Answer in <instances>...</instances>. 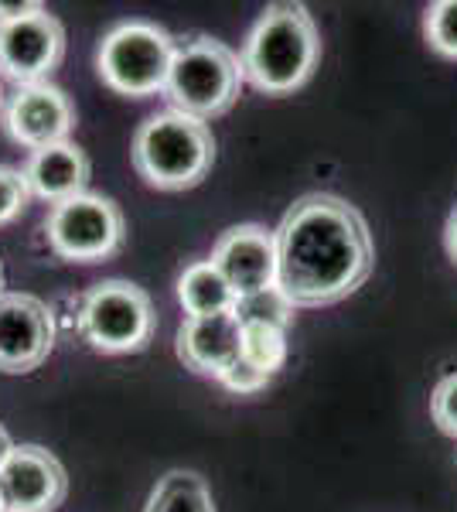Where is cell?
<instances>
[{
	"label": "cell",
	"mask_w": 457,
	"mask_h": 512,
	"mask_svg": "<svg viewBox=\"0 0 457 512\" xmlns=\"http://www.w3.org/2000/svg\"><path fill=\"white\" fill-rule=\"evenodd\" d=\"M273 239L277 287L294 308L345 301L369 280L376 263V246L362 212L328 192L297 198Z\"/></svg>",
	"instance_id": "1"
},
{
	"label": "cell",
	"mask_w": 457,
	"mask_h": 512,
	"mask_svg": "<svg viewBox=\"0 0 457 512\" xmlns=\"http://www.w3.org/2000/svg\"><path fill=\"white\" fill-rule=\"evenodd\" d=\"M321 35L304 4H270L243 45V72L267 96H287L314 76Z\"/></svg>",
	"instance_id": "2"
},
{
	"label": "cell",
	"mask_w": 457,
	"mask_h": 512,
	"mask_svg": "<svg viewBox=\"0 0 457 512\" xmlns=\"http://www.w3.org/2000/svg\"><path fill=\"white\" fill-rule=\"evenodd\" d=\"M134 168L157 192H185L209 178L215 164V137L209 123L178 110L147 117L134 137Z\"/></svg>",
	"instance_id": "3"
},
{
	"label": "cell",
	"mask_w": 457,
	"mask_h": 512,
	"mask_svg": "<svg viewBox=\"0 0 457 512\" xmlns=\"http://www.w3.org/2000/svg\"><path fill=\"white\" fill-rule=\"evenodd\" d=\"M243 82V59L229 45L202 35L178 45L164 93L178 113L209 123L236 106Z\"/></svg>",
	"instance_id": "4"
},
{
	"label": "cell",
	"mask_w": 457,
	"mask_h": 512,
	"mask_svg": "<svg viewBox=\"0 0 457 512\" xmlns=\"http://www.w3.org/2000/svg\"><path fill=\"white\" fill-rule=\"evenodd\" d=\"M174 52L178 45L164 28L151 21H127L116 24L103 38L96 52V69L113 93L147 99L168 89Z\"/></svg>",
	"instance_id": "5"
},
{
	"label": "cell",
	"mask_w": 457,
	"mask_h": 512,
	"mask_svg": "<svg viewBox=\"0 0 457 512\" xmlns=\"http://www.w3.org/2000/svg\"><path fill=\"white\" fill-rule=\"evenodd\" d=\"M157 315L144 287L130 280H103L79 308V332L96 352L127 355L144 352L154 338Z\"/></svg>",
	"instance_id": "6"
},
{
	"label": "cell",
	"mask_w": 457,
	"mask_h": 512,
	"mask_svg": "<svg viewBox=\"0 0 457 512\" xmlns=\"http://www.w3.org/2000/svg\"><path fill=\"white\" fill-rule=\"evenodd\" d=\"M45 236L55 256L69 263H103L123 250L127 219L120 205L106 195H76L52 205L45 219Z\"/></svg>",
	"instance_id": "7"
},
{
	"label": "cell",
	"mask_w": 457,
	"mask_h": 512,
	"mask_svg": "<svg viewBox=\"0 0 457 512\" xmlns=\"http://www.w3.org/2000/svg\"><path fill=\"white\" fill-rule=\"evenodd\" d=\"M0 117H4L7 137L14 144L28 147L31 154L65 144L72 130H76V106L65 96V89L52 86V82L18 86Z\"/></svg>",
	"instance_id": "8"
},
{
	"label": "cell",
	"mask_w": 457,
	"mask_h": 512,
	"mask_svg": "<svg viewBox=\"0 0 457 512\" xmlns=\"http://www.w3.org/2000/svg\"><path fill=\"white\" fill-rule=\"evenodd\" d=\"M65 59V28L55 14L41 11L24 21L0 24V76L18 86L48 82Z\"/></svg>",
	"instance_id": "9"
},
{
	"label": "cell",
	"mask_w": 457,
	"mask_h": 512,
	"mask_svg": "<svg viewBox=\"0 0 457 512\" xmlns=\"http://www.w3.org/2000/svg\"><path fill=\"white\" fill-rule=\"evenodd\" d=\"M55 349V315L35 294H0V373L38 369Z\"/></svg>",
	"instance_id": "10"
},
{
	"label": "cell",
	"mask_w": 457,
	"mask_h": 512,
	"mask_svg": "<svg viewBox=\"0 0 457 512\" xmlns=\"http://www.w3.org/2000/svg\"><path fill=\"white\" fill-rule=\"evenodd\" d=\"M69 492L62 461L38 444H14L0 465V495L7 512H52Z\"/></svg>",
	"instance_id": "11"
},
{
	"label": "cell",
	"mask_w": 457,
	"mask_h": 512,
	"mask_svg": "<svg viewBox=\"0 0 457 512\" xmlns=\"http://www.w3.org/2000/svg\"><path fill=\"white\" fill-rule=\"evenodd\" d=\"M212 263L236 291V301L277 287V239L256 222L232 226L215 239Z\"/></svg>",
	"instance_id": "12"
},
{
	"label": "cell",
	"mask_w": 457,
	"mask_h": 512,
	"mask_svg": "<svg viewBox=\"0 0 457 512\" xmlns=\"http://www.w3.org/2000/svg\"><path fill=\"white\" fill-rule=\"evenodd\" d=\"M178 359L185 369L198 376L222 379L229 366H236L243 355V325H239L236 311H222L209 318H185L178 328Z\"/></svg>",
	"instance_id": "13"
},
{
	"label": "cell",
	"mask_w": 457,
	"mask_h": 512,
	"mask_svg": "<svg viewBox=\"0 0 457 512\" xmlns=\"http://www.w3.org/2000/svg\"><path fill=\"white\" fill-rule=\"evenodd\" d=\"M89 175H93L89 154L79 144H72V140L35 151L28 164H24V178H28L31 195L45 198L48 205H62L76 195H86Z\"/></svg>",
	"instance_id": "14"
},
{
	"label": "cell",
	"mask_w": 457,
	"mask_h": 512,
	"mask_svg": "<svg viewBox=\"0 0 457 512\" xmlns=\"http://www.w3.org/2000/svg\"><path fill=\"white\" fill-rule=\"evenodd\" d=\"M178 301L188 318H209L236 308V291L229 280L215 270L212 260H198L178 277Z\"/></svg>",
	"instance_id": "15"
},
{
	"label": "cell",
	"mask_w": 457,
	"mask_h": 512,
	"mask_svg": "<svg viewBox=\"0 0 457 512\" xmlns=\"http://www.w3.org/2000/svg\"><path fill=\"white\" fill-rule=\"evenodd\" d=\"M144 512H215V502L202 475L168 472L154 485Z\"/></svg>",
	"instance_id": "16"
},
{
	"label": "cell",
	"mask_w": 457,
	"mask_h": 512,
	"mask_svg": "<svg viewBox=\"0 0 457 512\" xmlns=\"http://www.w3.org/2000/svg\"><path fill=\"white\" fill-rule=\"evenodd\" d=\"M243 359L273 379V373L287 362V335L273 325H243Z\"/></svg>",
	"instance_id": "17"
},
{
	"label": "cell",
	"mask_w": 457,
	"mask_h": 512,
	"mask_svg": "<svg viewBox=\"0 0 457 512\" xmlns=\"http://www.w3.org/2000/svg\"><path fill=\"white\" fill-rule=\"evenodd\" d=\"M236 318L243 325H273L280 332H287L290 318H294V304L280 294V287H267L260 294H249V297H239L236 301Z\"/></svg>",
	"instance_id": "18"
},
{
	"label": "cell",
	"mask_w": 457,
	"mask_h": 512,
	"mask_svg": "<svg viewBox=\"0 0 457 512\" xmlns=\"http://www.w3.org/2000/svg\"><path fill=\"white\" fill-rule=\"evenodd\" d=\"M423 38L437 55L457 62V0H437L423 14Z\"/></svg>",
	"instance_id": "19"
},
{
	"label": "cell",
	"mask_w": 457,
	"mask_h": 512,
	"mask_svg": "<svg viewBox=\"0 0 457 512\" xmlns=\"http://www.w3.org/2000/svg\"><path fill=\"white\" fill-rule=\"evenodd\" d=\"M28 202H31V188H28L24 171L0 164V226L18 219L21 212L28 209Z\"/></svg>",
	"instance_id": "20"
},
{
	"label": "cell",
	"mask_w": 457,
	"mask_h": 512,
	"mask_svg": "<svg viewBox=\"0 0 457 512\" xmlns=\"http://www.w3.org/2000/svg\"><path fill=\"white\" fill-rule=\"evenodd\" d=\"M430 417H434L440 434H447L457 441V373L444 376L434 386V396H430Z\"/></svg>",
	"instance_id": "21"
},
{
	"label": "cell",
	"mask_w": 457,
	"mask_h": 512,
	"mask_svg": "<svg viewBox=\"0 0 457 512\" xmlns=\"http://www.w3.org/2000/svg\"><path fill=\"white\" fill-rule=\"evenodd\" d=\"M222 386H226L229 393H260L263 386H270V376H263L260 369H253L249 366V362L243 359V355H239V362L236 366H229L226 373H222V379H219Z\"/></svg>",
	"instance_id": "22"
},
{
	"label": "cell",
	"mask_w": 457,
	"mask_h": 512,
	"mask_svg": "<svg viewBox=\"0 0 457 512\" xmlns=\"http://www.w3.org/2000/svg\"><path fill=\"white\" fill-rule=\"evenodd\" d=\"M41 11H48V7L38 4V0H21V4H4V0H0V24L24 21V18H31V14H41Z\"/></svg>",
	"instance_id": "23"
},
{
	"label": "cell",
	"mask_w": 457,
	"mask_h": 512,
	"mask_svg": "<svg viewBox=\"0 0 457 512\" xmlns=\"http://www.w3.org/2000/svg\"><path fill=\"white\" fill-rule=\"evenodd\" d=\"M444 250H447V256L457 263V209L447 216V226H444Z\"/></svg>",
	"instance_id": "24"
},
{
	"label": "cell",
	"mask_w": 457,
	"mask_h": 512,
	"mask_svg": "<svg viewBox=\"0 0 457 512\" xmlns=\"http://www.w3.org/2000/svg\"><path fill=\"white\" fill-rule=\"evenodd\" d=\"M11 451H14L11 437H7V431H4V427H0V465H4V461H7V454H11Z\"/></svg>",
	"instance_id": "25"
},
{
	"label": "cell",
	"mask_w": 457,
	"mask_h": 512,
	"mask_svg": "<svg viewBox=\"0 0 457 512\" xmlns=\"http://www.w3.org/2000/svg\"><path fill=\"white\" fill-rule=\"evenodd\" d=\"M0 294H4V267H0Z\"/></svg>",
	"instance_id": "26"
},
{
	"label": "cell",
	"mask_w": 457,
	"mask_h": 512,
	"mask_svg": "<svg viewBox=\"0 0 457 512\" xmlns=\"http://www.w3.org/2000/svg\"><path fill=\"white\" fill-rule=\"evenodd\" d=\"M0 113H4V89H0Z\"/></svg>",
	"instance_id": "27"
},
{
	"label": "cell",
	"mask_w": 457,
	"mask_h": 512,
	"mask_svg": "<svg viewBox=\"0 0 457 512\" xmlns=\"http://www.w3.org/2000/svg\"><path fill=\"white\" fill-rule=\"evenodd\" d=\"M0 512H7V506H4V495H0Z\"/></svg>",
	"instance_id": "28"
}]
</instances>
